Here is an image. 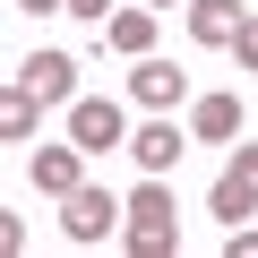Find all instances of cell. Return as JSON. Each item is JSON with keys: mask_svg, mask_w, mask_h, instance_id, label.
Masks as SVG:
<instances>
[{"mask_svg": "<svg viewBox=\"0 0 258 258\" xmlns=\"http://www.w3.org/2000/svg\"><path fill=\"white\" fill-rule=\"evenodd\" d=\"M129 249H138V258H172L181 249V215H172L164 172H147V189L129 198Z\"/></svg>", "mask_w": 258, "mask_h": 258, "instance_id": "6da1fadb", "label": "cell"}, {"mask_svg": "<svg viewBox=\"0 0 258 258\" xmlns=\"http://www.w3.org/2000/svg\"><path fill=\"white\" fill-rule=\"evenodd\" d=\"M120 215H129V207H120L112 189H95V181H78V189L60 198V232H69L78 249H95V241H112V232H120Z\"/></svg>", "mask_w": 258, "mask_h": 258, "instance_id": "7a4b0ae2", "label": "cell"}, {"mask_svg": "<svg viewBox=\"0 0 258 258\" xmlns=\"http://www.w3.org/2000/svg\"><path fill=\"white\" fill-rule=\"evenodd\" d=\"M69 138H78L86 155H112V147H129V112H120L112 95H78V103H69Z\"/></svg>", "mask_w": 258, "mask_h": 258, "instance_id": "3957f363", "label": "cell"}, {"mask_svg": "<svg viewBox=\"0 0 258 258\" xmlns=\"http://www.w3.org/2000/svg\"><path fill=\"white\" fill-rule=\"evenodd\" d=\"M26 172H35V189H43V198H69V189L86 181V147H78V138H69V147H35V155H26Z\"/></svg>", "mask_w": 258, "mask_h": 258, "instance_id": "277c9868", "label": "cell"}, {"mask_svg": "<svg viewBox=\"0 0 258 258\" xmlns=\"http://www.w3.org/2000/svg\"><path fill=\"white\" fill-rule=\"evenodd\" d=\"M215 215H224V224L258 215V147H241V155L224 164V181H215Z\"/></svg>", "mask_w": 258, "mask_h": 258, "instance_id": "5b68a950", "label": "cell"}, {"mask_svg": "<svg viewBox=\"0 0 258 258\" xmlns=\"http://www.w3.org/2000/svg\"><path fill=\"white\" fill-rule=\"evenodd\" d=\"M129 95H138L147 112H172V103L189 95V78H181L172 60H155V52H138V69H129Z\"/></svg>", "mask_w": 258, "mask_h": 258, "instance_id": "8992f818", "label": "cell"}, {"mask_svg": "<svg viewBox=\"0 0 258 258\" xmlns=\"http://www.w3.org/2000/svg\"><path fill=\"white\" fill-rule=\"evenodd\" d=\"M18 78H26V86H35L43 103H78V60H69V52H35V60H26Z\"/></svg>", "mask_w": 258, "mask_h": 258, "instance_id": "52a82bcc", "label": "cell"}, {"mask_svg": "<svg viewBox=\"0 0 258 258\" xmlns=\"http://www.w3.org/2000/svg\"><path fill=\"white\" fill-rule=\"evenodd\" d=\"M241 18H249L241 0H189V35H198V43H224V52H232Z\"/></svg>", "mask_w": 258, "mask_h": 258, "instance_id": "ba28073f", "label": "cell"}, {"mask_svg": "<svg viewBox=\"0 0 258 258\" xmlns=\"http://www.w3.org/2000/svg\"><path fill=\"white\" fill-rule=\"evenodd\" d=\"M189 129H198L207 147L241 138V95H198V103H189Z\"/></svg>", "mask_w": 258, "mask_h": 258, "instance_id": "9c48e42d", "label": "cell"}, {"mask_svg": "<svg viewBox=\"0 0 258 258\" xmlns=\"http://www.w3.org/2000/svg\"><path fill=\"white\" fill-rule=\"evenodd\" d=\"M129 155H138V172H172L181 164V129L172 120H147L138 138H129Z\"/></svg>", "mask_w": 258, "mask_h": 258, "instance_id": "30bf717a", "label": "cell"}, {"mask_svg": "<svg viewBox=\"0 0 258 258\" xmlns=\"http://www.w3.org/2000/svg\"><path fill=\"white\" fill-rule=\"evenodd\" d=\"M35 112H43V95L18 78L9 95H0V138H9V147H26V138H35Z\"/></svg>", "mask_w": 258, "mask_h": 258, "instance_id": "8fae6325", "label": "cell"}, {"mask_svg": "<svg viewBox=\"0 0 258 258\" xmlns=\"http://www.w3.org/2000/svg\"><path fill=\"white\" fill-rule=\"evenodd\" d=\"M103 35H112V52H155V9H112Z\"/></svg>", "mask_w": 258, "mask_h": 258, "instance_id": "7c38bea8", "label": "cell"}, {"mask_svg": "<svg viewBox=\"0 0 258 258\" xmlns=\"http://www.w3.org/2000/svg\"><path fill=\"white\" fill-rule=\"evenodd\" d=\"M232 60H241V69H258V9L241 18V35H232Z\"/></svg>", "mask_w": 258, "mask_h": 258, "instance_id": "4fadbf2b", "label": "cell"}, {"mask_svg": "<svg viewBox=\"0 0 258 258\" xmlns=\"http://www.w3.org/2000/svg\"><path fill=\"white\" fill-rule=\"evenodd\" d=\"M224 258H258V224H232L224 232Z\"/></svg>", "mask_w": 258, "mask_h": 258, "instance_id": "5bb4252c", "label": "cell"}, {"mask_svg": "<svg viewBox=\"0 0 258 258\" xmlns=\"http://www.w3.org/2000/svg\"><path fill=\"white\" fill-rule=\"evenodd\" d=\"M69 9H78V18H95V26H103V9H112V0H69Z\"/></svg>", "mask_w": 258, "mask_h": 258, "instance_id": "9a60e30c", "label": "cell"}, {"mask_svg": "<svg viewBox=\"0 0 258 258\" xmlns=\"http://www.w3.org/2000/svg\"><path fill=\"white\" fill-rule=\"evenodd\" d=\"M18 9H69V0H18Z\"/></svg>", "mask_w": 258, "mask_h": 258, "instance_id": "2e32d148", "label": "cell"}, {"mask_svg": "<svg viewBox=\"0 0 258 258\" xmlns=\"http://www.w3.org/2000/svg\"><path fill=\"white\" fill-rule=\"evenodd\" d=\"M147 9H172V0H147Z\"/></svg>", "mask_w": 258, "mask_h": 258, "instance_id": "e0dca14e", "label": "cell"}]
</instances>
